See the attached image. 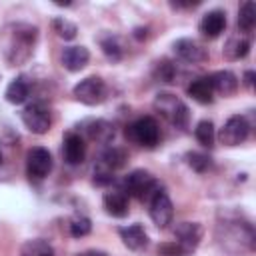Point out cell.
<instances>
[{
  "label": "cell",
  "instance_id": "cell-5",
  "mask_svg": "<svg viewBox=\"0 0 256 256\" xmlns=\"http://www.w3.org/2000/svg\"><path fill=\"white\" fill-rule=\"evenodd\" d=\"M72 94L78 102H82L86 106H96V104L104 102V98H106V84L98 76H88L74 86Z\"/></svg>",
  "mask_w": 256,
  "mask_h": 256
},
{
  "label": "cell",
  "instance_id": "cell-33",
  "mask_svg": "<svg viewBox=\"0 0 256 256\" xmlns=\"http://www.w3.org/2000/svg\"><path fill=\"white\" fill-rule=\"evenodd\" d=\"M252 84H254V72L252 70H246L244 72V86L252 88Z\"/></svg>",
  "mask_w": 256,
  "mask_h": 256
},
{
  "label": "cell",
  "instance_id": "cell-22",
  "mask_svg": "<svg viewBox=\"0 0 256 256\" xmlns=\"http://www.w3.org/2000/svg\"><path fill=\"white\" fill-rule=\"evenodd\" d=\"M20 256H54V248L50 242L42 238H32L22 244Z\"/></svg>",
  "mask_w": 256,
  "mask_h": 256
},
{
  "label": "cell",
  "instance_id": "cell-7",
  "mask_svg": "<svg viewBox=\"0 0 256 256\" xmlns=\"http://www.w3.org/2000/svg\"><path fill=\"white\" fill-rule=\"evenodd\" d=\"M248 134H250L248 120L244 116H240V114H234V116H230L226 120V124L222 126L218 138L226 146H238V144H242L248 138Z\"/></svg>",
  "mask_w": 256,
  "mask_h": 256
},
{
  "label": "cell",
  "instance_id": "cell-2",
  "mask_svg": "<svg viewBox=\"0 0 256 256\" xmlns=\"http://www.w3.org/2000/svg\"><path fill=\"white\" fill-rule=\"evenodd\" d=\"M122 190H124L128 196H134V198H138V200H150V198H152L158 190H162V188H160L158 180H156L150 172H146V170H132V172L124 178Z\"/></svg>",
  "mask_w": 256,
  "mask_h": 256
},
{
  "label": "cell",
  "instance_id": "cell-3",
  "mask_svg": "<svg viewBox=\"0 0 256 256\" xmlns=\"http://www.w3.org/2000/svg\"><path fill=\"white\" fill-rule=\"evenodd\" d=\"M154 108L164 116L168 118L176 128H186L188 126V118H190V112H188V106L178 100L174 94H158L156 100H154Z\"/></svg>",
  "mask_w": 256,
  "mask_h": 256
},
{
  "label": "cell",
  "instance_id": "cell-25",
  "mask_svg": "<svg viewBox=\"0 0 256 256\" xmlns=\"http://www.w3.org/2000/svg\"><path fill=\"white\" fill-rule=\"evenodd\" d=\"M194 136H196L198 144H202L204 148H212L214 140H216V130H214L212 120H200L194 128Z\"/></svg>",
  "mask_w": 256,
  "mask_h": 256
},
{
  "label": "cell",
  "instance_id": "cell-8",
  "mask_svg": "<svg viewBox=\"0 0 256 256\" xmlns=\"http://www.w3.org/2000/svg\"><path fill=\"white\" fill-rule=\"evenodd\" d=\"M52 170V156L46 148L42 146H34L28 150L26 154V172L30 178L34 180H42L50 174Z\"/></svg>",
  "mask_w": 256,
  "mask_h": 256
},
{
  "label": "cell",
  "instance_id": "cell-17",
  "mask_svg": "<svg viewBox=\"0 0 256 256\" xmlns=\"http://www.w3.org/2000/svg\"><path fill=\"white\" fill-rule=\"evenodd\" d=\"M210 84H212L214 94H220V96H232L238 90V78L230 70H218V72H214L210 76Z\"/></svg>",
  "mask_w": 256,
  "mask_h": 256
},
{
  "label": "cell",
  "instance_id": "cell-13",
  "mask_svg": "<svg viewBox=\"0 0 256 256\" xmlns=\"http://www.w3.org/2000/svg\"><path fill=\"white\" fill-rule=\"evenodd\" d=\"M198 28H200L202 36H206V38H218L224 32V28H226V12H222V10H210V12H206L202 16Z\"/></svg>",
  "mask_w": 256,
  "mask_h": 256
},
{
  "label": "cell",
  "instance_id": "cell-19",
  "mask_svg": "<svg viewBox=\"0 0 256 256\" xmlns=\"http://www.w3.org/2000/svg\"><path fill=\"white\" fill-rule=\"evenodd\" d=\"M84 128H86L88 138L96 140L100 144H108L114 138V126L106 120H90V122L84 124Z\"/></svg>",
  "mask_w": 256,
  "mask_h": 256
},
{
  "label": "cell",
  "instance_id": "cell-29",
  "mask_svg": "<svg viewBox=\"0 0 256 256\" xmlns=\"http://www.w3.org/2000/svg\"><path fill=\"white\" fill-rule=\"evenodd\" d=\"M90 230H92L90 218H86V216H76V218H72V222H70V234H72L74 238L88 236Z\"/></svg>",
  "mask_w": 256,
  "mask_h": 256
},
{
  "label": "cell",
  "instance_id": "cell-14",
  "mask_svg": "<svg viewBox=\"0 0 256 256\" xmlns=\"http://www.w3.org/2000/svg\"><path fill=\"white\" fill-rule=\"evenodd\" d=\"M102 204H104V210L110 216H114V218L128 216V194L122 188H116V190L106 192L104 198H102Z\"/></svg>",
  "mask_w": 256,
  "mask_h": 256
},
{
  "label": "cell",
  "instance_id": "cell-15",
  "mask_svg": "<svg viewBox=\"0 0 256 256\" xmlns=\"http://www.w3.org/2000/svg\"><path fill=\"white\" fill-rule=\"evenodd\" d=\"M90 60V52L86 46H68L62 50V66L68 72H80Z\"/></svg>",
  "mask_w": 256,
  "mask_h": 256
},
{
  "label": "cell",
  "instance_id": "cell-4",
  "mask_svg": "<svg viewBox=\"0 0 256 256\" xmlns=\"http://www.w3.org/2000/svg\"><path fill=\"white\" fill-rule=\"evenodd\" d=\"M126 136L144 148H154L160 142V128L152 116H140L126 128Z\"/></svg>",
  "mask_w": 256,
  "mask_h": 256
},
{
  "label": "cell",
  "instance_id": "cell-36",
  "mask_svg": "<svg viewBox=\"0 0 256 256\" xmlns=\"http://www.w3.org/2000/svg\"><path fill=\"white\" fill-rule=\"evenodd\" d=\"M0 162H2V154H0Z\"/></svg>",
  "mask_w": 256,
  "mask_h": 256
},
{
  "label": "cell",
  "instance_id": "cell-6",
  "mask_svg": "<svg viewBox=\"0 0 256 256\" xmlns=\"http://www.w3.org/2000/svg\"><path fill=\"white\" fill-rule=\"evenodd\" d=\"M22 122H24V126H26L32 134L42 136V134H46V132L50 130V126H52V116H50V112H48V108H46L44 104L32 102V104H28V106L22 110Z\"/></svg>",
  "mask_w": 256,
  "mask_h": 256
},
{
  "label": "cell",
  "instance_id": "cell-23",
  "mask_svg": "<svg viewBox=\"0 0 256 256\" xmlns=\"http://www.w3.org/2000/svg\"><path fill=\"white\" fill-rule=\"evenodd\" d=\"M256 26V4L246 0L238 10V28L242 32H252Z\"/></svg>",
  "mask_w": 256,
  "mask_h": 256
},
{
  "label": "cell",
  "instance_id": "cell-10",
  "mask_svg": "<svg viewBox=\"0 0 256 256\" xmlns=\"http://www.w3.org/2000/svg\"><path fill=\"white\" fill-rule=\"evenodd\" d=\"M172 50L174 54L184 60V62H190V64H196V62H204L208 58L206 50L192 38H178L174 44H172Z\"/></svg>",
  "mask_w": 256,
  "mask_h": 256
},
{
  "label": "cell",
  "instance_id": "cell-24",
  "mask_svg": "<svg viewBox=\"0 0 256 256\" xmlns=\"http://www.w3.org/2000/svg\"><path fill=\"white\" fill-rule=\"evenodd\" d=\"M248 52H250V42H248L246 38H238V36H234V38H230V40L226 42V46H224V56H226L228 60H240V58H246Z\"/></svg>",
  "mask_w": 256,
  "mask_h": 256
},
{
  "label": "cell",
  "instance_id": "cell-12",
  "mask_svg": "<svg viewBox=\"0 0 256 256\" xmlns=\"http://www.w3.org/2000/svg\"><path fill=\"white\" fill-rule=\"evenodd\" d=\"M202 234H204V230H202V226H200L198 222H180V224L174 228L176 242L182 244V246H184L186 250H190V252L200 244Z\"/></svg>",
  "mask_w": 256,
  "mask_h": 256
},
{
  "label": "cell",
  "instance_id": "cell-11",
  "mask_svg": "<svg viewBox=\"0 0 256 256\" xmlns=\"http://www.w3.org/2000/svg\"><path fill=\"white\" fill-rule=\"evenodd\" d=\"M62 154H64V160L70 164V166H78L84 162V156H86V144H84V138L76 132H68L64 136V142H62Z\"/></svg>",
  "mask_w": 256,
  "mask_h": 256
},
{
  "label": "cell",
  "instance_id": "cell-28",
  "mask_svg": "<svg viewBox=\"0 0 256 256\" xmlns=\"http://www.w3.org/2000/svg\"><path fill=\"white\" fill-rule=\"evenodd\" d=\"M186 160H188V166H190L192 170L200 172V174L206 172V170L210 168V164H212L210 156L204 154V152H188V154H186Z\"/></svg>",
  "mask_w": 256,
  "mask_h": 256
},
{
  "label": "cell",
  "instance_id": "cell-18",
  "mask_svg": "<svg viewBox=\"0 0 256 256\" xmlns=\"http://www.w3.org/2000/svg\"><path fill=\"white\" fill-rule=\"evenodd\" d=\"M188 96L198 104H210L214 100V90L210 84V76H200L188 84Z\"/></svg>",
  "mask_w": 256,
  "mask_h": 256
},
{
  "label": "cell",
  "instance_id": "cell-27",
  "mask_svg": "<svg viewBox=\"0 0 256 256\" xmlns=\"http://www.w3.org/2000/svg\"><path fill=\"white\" fill-rule=\"evenodd\" d=\"M52 28H54V32H56L60 38H64V40H72V38H76V34H78V26H76L74 22H70L68 18H64V16L54 18V20H52Z\"/></svg>",
  "mask_w": 256,
  "mask_h": 256
},
{
  "label": "cell",
  "instance_id": "cell-1",
  "mask_svg": "<svg viewBox=\"0 0 256 256\" xmlns=\"http://www.w3.org/2000/svg\"><path fill=\"white\" fill-rule=\"evenodd\" d=\"M218 240L224 250L244 254L254 248V228L242 220H224L218 224Z\"/></svg>",
  "mask_w": 256,
  "mask_h": 256
},
{
  "label": "cell",
  "instance_id": "cell-30",
  "mask_svg": "<svg viewBox=\"0 0 256 256\" xmlns=\"http://www.w3.org/2000/svg\"><path fill=\"white\" fill-rule=\"evenodd\" d=\"M158 256H190V250H186L182 244L174 242H164L158 246Z\"/></svg>",
  "mask_w": 256,
  "mask_h": 256
},
{
  "label": "cell",
  "instance_id": "cell-26",
  "mask_svg": "<svg viewBox=\"0 0 256 256\" xmlns=\"http://www.w3.org/2000/svg\"><path fill=\"white\" fill-rule=\"evenodd\" d=\"M100 46H102V52H104L110 60H120L122 54H124V46H122V40H120L118 36H112V34L104 36V38L100 40Z\"/></svg>",
  "mask_w": 256,
  "mask_h": 256
},
{
  "label": "cell",
  "instance_id": "cell-31",
  "mask_svg": "<svg viewBox=\"0 0 256 256\" xmlns=\"http://www.w3.org/2000/svg\"><path fill=\"white\" fill-rule=\"evenodd\" d=\"M156 74H158V78H160L162 82H174V78H176V68H174L172 62L162 60V62H158Z\"/></svg>",
  "mask_w": 256,
  "mask_h": 256
},
{
  "label": "cell",
  "instance_id": "cell-32",
  "mask_svg": "<svg viewBox=\"0 0 256 256\" xmlns=\"http://www.w3.org/2000/svg\"><path fill=\"white\" fill-rule=\"evenodd\" d=\"M112 182H114V176H112V172L106 170L104 166L94 172V184H96V186H108V184H112Z\"/></svg>",
  "mask_w": 256,
  "mask_h": 256
},
{
  "label": "cell",
  "instance_id": "cell-9",
  "mask_svg": "<svg viewBox=\"0 0 256 256\" xmlns=\"http://www.w3.org/2000/svg\"><path fill=\"white\" fill-rule=\"evenodd\" d=\"M174 216V206L170 196L164 190H158L152 198H150V218L158 228H166L172 222Z\"/></svg>",
  "mask_w": 256,
  "mask_h": 256
},
{
  "label": "cell",
  "instance_id": "cell-20",
  "mask_svg": "<svg viewBox=\"0 0 256 256\" xmlns=\"http://www.w3.org/2000/svg\"><path fill=\"white\" fill-rule=\"evenodd\" d=\"M28 94H30V84L26 82V78H14L8 86H6V92H4V96H6V100L10 102V104H22L26 98H28Z\"/></svg>",
  "mask_w": 256,
  "mask_h": 256
},
{
  "label": "cell",
  "instance_id": "cell-35",
  "mask_svg": "<svg viewBox=\"0 0 256 256\" xmlns=\"http://www.w3.org/2000/svg\"><path fill=\"white\" fill-rule=\"evenodd\" d=\"M78 256H106L104 252H98V250H88V252H82Z\"/></svg>",
  "mask_w": 256,
  "mask_h": 256
},
{
  "label": "cell",
  "instance_id": "cell-34",
  "mask_svg": "<svg viewBox=\"0 0 256 256\" xmlns=\"http://www.w3.org/2000/svg\"><path fill=\"white\" fill-rule=\"evenodd\" d=\"M134 36H136L138 40L146 38V28H136V30H134Z\"/></svg>",
  "mask_w": 256,
  "mask_h": 256
},
{
  "label": "cell",
  "instance_id": "cell-21",
  "mask_svg": "<svg viewBox=\"0 0 256 256\" xmlns=\"http://www.w3.org/2000/svg\"><path fill=\"white\" fill-rule=\"evenodd\" d=\"M126 160H128L126 150L116 148V146H110V148H106V150L100 154V164H102L106 170H110V172L122 168V166L126 164Z\"/></svg>",
  "mask_w": 256,
  "mask_h": 256
},
{
  "label": "cell",
  "instance_id": "cell-16",
  "mask_svg": "<svg viewBox=\"0 0 256 256\" xmlns=\"http://www.w3.org/2000/svg\"><path fill=\"white\" fill-rule=\"evenodd\" d=\"M118 234H120L124 246L130 248V250H142L148 244V234H146V230H144L142 224L122 226V228H118Z\"/></svg>",
  "mask_w": 256,
  "mask_h": 256
}]
</instances>
